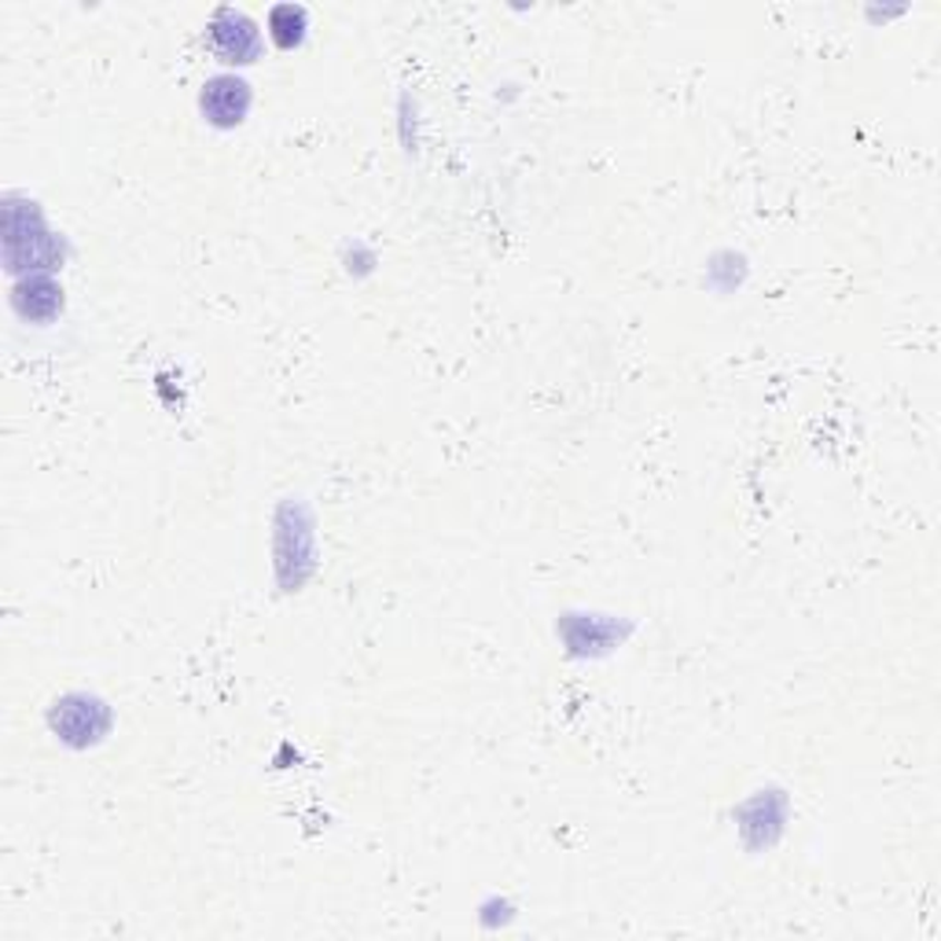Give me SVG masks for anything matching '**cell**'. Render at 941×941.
Returning a JSON list of instances; mask_svg holds the SVG:
<instances>
[{
    "label": "cell",
    "mask_w": 941,
    "mask_h": 941,
    "mask_svg": "<svg viewBox=\"0 0 941 941\" xmlns=\"http://www.w3.org/2000/svg\"><path fill=\"white\" fill-rule=\"evenodd\" d=\"M214 48L222 56H228L232 63H247V56L258 52V38H254V27L247 19L225 11V16L214 22Z\"/></svg>",
    "instance_id": "obj_1"
},
{
    "label": "cell",
    "mask_w": 941,
    "mask_h": 941,
    "mask_svg": "<svg viewBox=\"0 0 941 941\" xmlns=\"http://www.w3.org/2000/svg\"><path fill=\"white\" fill-rule=\"evenodd\" d=\"M206 111H210L217 121H239V115L247 111V89H243L239 81H214L210 89H206Z\"/></svg>",
    "instance_id": "obj_2"
}]
</instances>
